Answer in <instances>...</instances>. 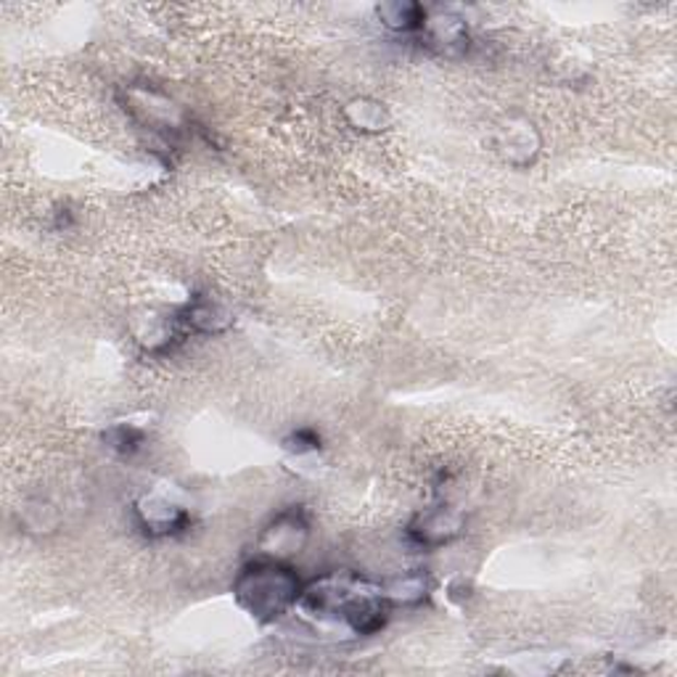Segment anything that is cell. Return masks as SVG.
I'll list each match as a JSON object with an SVG mask.
<instances>
[{
  "label": "cell",
  "mask_w": 677,
  "mask_h": 677,
  "mask_svg": "<svg viewBox=\"0 0 677 677\" xmlns=\"http://www.w3.org/2000/svg\"><path fill=\"white\" fill-rule=\"evenodd\" d=\"M466 530V519L453 506H435L416 513L413 522L407 524V537L418 548H442L450 545Z\"/></svg>",
  "instance_id": "cell-5"
},
{
  "label": "cell",
  "mask_w": 677,
  "mask_h": 677,
  "mask_svg": "<svg viewBox=\"0 0 677 677\" xmlns=\"http://www.w3.org/2000/svg\"><path fill=\"white\" fill-rule=\"evenodd\" d=\"M135 524L149 537H175L183 535L191 526V513L162 492H143L133 506Z\"/></svg>",
  "instance_id": "cell-4"
},
{
  "label": "cell",
  "mask_w": 677,
  "mask_h": 677,
  "mask_svg": "<svg viewBox=\"0 0 677 677\" xmlns=\"http://www.w3.org/2000/svg\"><path fill=\"white\" fill-rule=\"evenodd\" d=\"M104 442L109 444L111 450H115L117 455L122 458H133L138 450L143 448V442H146V437H143L141 429H135V426H111L109 431L104 435Z\"/></svg>",
  "instance_id": "cell-12"
},
{
  "label": "cell",
  "mask_w": 677,
  "mask_h": 677,
  "mask_svg": "<svg viewBox=\"0 0 677 677\" xmlns=\"http://www.w3.org/2000/svg\"><path fill=\"white\" fill-rule=\"evenodd\" d=\"M307 541H310V522H307V513L302 508L292 506L286 508V511H281L278 516L262 530L257 548H260L262 559L288 561L294 559V556L302 554Z\"/></svg>",
  "instance_id": "cell-3"
},
{
  "label": "cell",
  "mask_w": 677,
  "mask_h": 677,
  "mask_svg": "<svg viewBox=\"0 0 677 677\" xmlns=\"http://www.w3.org/2000/svg\"><path fill=\"white\" fill-rule=\"evenodd\" d=\"M498 152L503 154L506 162L511 165L524 167L530 162H535L537 152H541V138H537L535 128L530 122H508L506 128H500L498 135Z\"/></svg>",
  "instance_id": "cell-7"
},
{
  "label": "cell",
  "mask_w": 677,
  "mask_h": 677,
  "mask_svg": "<svg viewBox=\"0 0 677 677\" xmlns=\"http://www.w3.org/2000/svg\"><path fill=\"white\" fill-rule=\"evenodd\" d=\"M344 115H347L353 128L366 130V133H379V130L387 128L384 106L379 102H371V98H355L353 104H347Z\"/></svg>",
  "instance_id": "cell-11"
},
{
  "label": "cell",
  "mask_w": 677,
  "mask_h": 677,
  "mask_svg": "<svg viewBox=\"0 0 677 677\" xmlns=\"http://www.w3.org/2000/svg\"><path fill=\"white\" fill-rule=\"evenodd\" d=\"M175 321H178L180 331H197V334H217L225 325H230L228 312L212 299H193L175 316Z\"/></svg>",
  "instance_id": "cell-8"
},
{
  "label": "cell",
  "mask_w": 677,
  "mask_h": 677,
  "mask_svg": "<svg viewBox=\"0 0 677 677\" xmlns=\"http://www.w3.org/2000/svg\"><path fill=\"white\" fill-rule=\"evenodd\" d=\"M421 35H424V40L435 48V51L448 54V56H458L468 48L466 19L458 16L455 11H450V9L426 11Z\"/></svg>",
  "instance_id": "cell-6"
},
{
  "label": "cell",
  "mask_w": 677,
  "mask_h": 677,
  "mask_svg": "<svg viewBox=\"0 0 677 677\" xmlns=\"http://www.w3.org/2000/svg\"><path fill=\"white\" fill-rule=\"evenodd\" d=\"M384 595L392 606H421L426 598H429V577L424 572H405L387 580Z\"/></svg>",
  "instance_id": "cell-10"
},
{
  "label": "cell",
  "mask_w": 677,
  "mask_h": 677,
  "mask_svg": "<svg viewBox=\"0 0 677 677\" xmlns=\"http://www.w3.org/2000/svg\"><path fill=\"white\" fill-rule=\"evenodd\" d=\"M302 591L297 572L286 561L273 559L247 563L234 582L236 604L262 625H271L292 611Z\"/></svg>",
  "instance_id": "cell-2"
},
{
  "label": "cell",
  "mask_w": 677,
  "mask_h": 677,
  "mask_svg": "<svg viewBox=\"0 0 677 677\" xmlns=\"http://www.w3.org/2000/svg\"><path fill=\"white\" fill-rule=\"evenodd\" d=\"M426 11L429 9H424L421 3H411V0H390V3L376 5L379 22L397 35H421Z\"/></svg>",
  "instance_id": "cell-9"
},
{
  "label": "cell",
  "mask_w": 677,
  "mask_h": 677,
  "mask_svg": "<svg viewBox=\"0 0 677 677\" xmlns=\"http://www.w3.org/2000/svg\"><path fill=\"white\" fill-rule=\"evenodd\" d=\"M286 448L292 453L305 455V453H316L321 448V435L316 429H297L292 437L286 440Z\"/></svg>",
  "instance_id": "cell-13"
},
{
  "label": "cell",
  "mask_w": 677,
  "mask_h": 677,
  "mask_svg": "<svg viewBox=\"0 0 677 677\" xmlns=\"http://www.w3.org/2000/svg\"><path fill=\"white\" fill-rule=\"evenodd\" d=\"M299 609L323 625H342L353 636H376L390 622L392 604L384 587L357 574H325L299 595Z\"/></svg>",
  "instance_id": "cell-1"
}]
</instances>
